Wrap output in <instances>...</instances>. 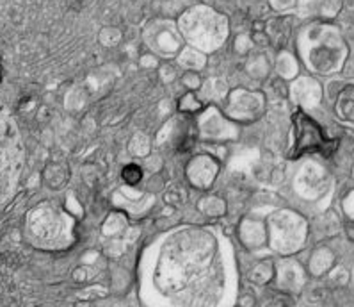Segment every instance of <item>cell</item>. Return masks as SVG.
I'll list each match as a JSON object with an SVG mask.
<instances>
[{
	"label": "cell",
	"mask_w": 354,
	"mask_h": 307,
	"mask_svg": "<svg viewBox=\"0 0 354 307\" xmlns=\"http://www.w3.org/2000/svg\"><path fill=\"white\" fill-rule=\"evenodd\" d=\"M21 168V143L17 125L0 104V202L9 197Z\"/></svg>",
	"instance_id": "6da1fadb"
},
{
	"label": "cell",
	"mask_w": 354,
	"mask_h": 307,
	"mask_svg": "<svg viewBox=\"0 0 354 307\" xmlns=\"http://www.w3.org/2000/svg\"><path fill=\"white\" fill-rule=\"evenodd\" d=\"M292 123H294V147L290 150V157L296 159L306 152H321L324 156H331L337 150V141L326 139L321 127L308 114L297 111L292 116Z\"/></svg>",
	"instance_id": "7a4b0ae2"
},
{
	"label": "cell",
	"mask_w": 354,
	"mask_h": 307,
	"mask_svg": "<svg viewBox=\"0 0 354 307\" xmlns=\"http://www.w3.org/2000/svg\"><path fill=\"white\" fill-rule=\"evenodd\" d=\"M337 111L344 120L354 122V85L340 91L337 100Z\"/></svg>",
	"instance_id": "3957f363"
},
{
	"label": "cell",
	"mask_w": 354,
	"mask_h": 307,
	"mask_svg": "<svg viewBox=\"0 0 354 307\" xmlns=\"http://www.w3.org/2000/svg\"><path fill=\"white\" fill-rule=\"evenodd\" d=\"M121 177L125 179L127 184L133 186V184H138V182L142 179V170L139 168L138 164H129V166H125V168H123Z\"/></svg>",
	"instance_id": "277c9868"
}]
</instances>
